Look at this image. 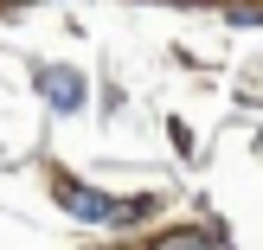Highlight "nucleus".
Instances as JSON below:
<instances>
[{"label": "nucleus", "instance_id": "nucleus-1", "mask_svg": "<svg viewBox=\"0 0 263 250\" xmlns=\"http://www.w3.org/2000/svg\"><path fill=\"white\" fill-rule=\"evenodd\" d=\"M58 205H64L71 218H84V225H116V218H122L116 199H103V193H90V186H71V180L58 186Z\"/></svg>", "mask_w": 263, "mask_h": 250}, {"label": "nucleus", "instance_id": "nucleus-2", "mask_svg": "<svg viewBox=\"0 0 263 250\" xmlns=\"http://www.w3.org/2000/svg\"><path fill=\"white\" fill-rule=\"evenodd\" d=\"M39 90H45L58 109H77V103H84V77H71V71H39Z\"/></svg>", "mask_w": 263, "mask_h": 250}]
</instances>
